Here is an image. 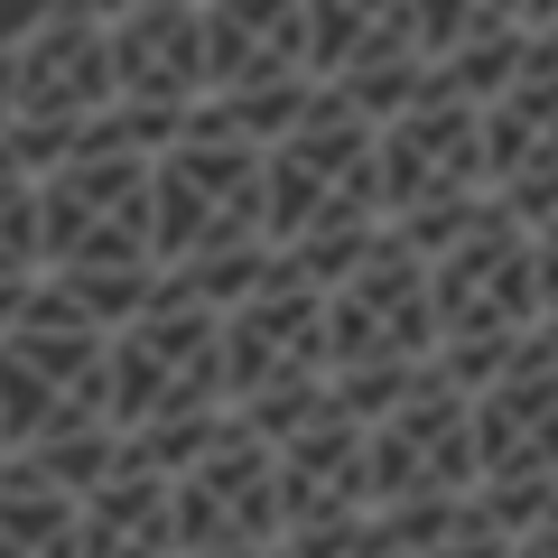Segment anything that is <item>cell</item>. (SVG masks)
<instances>
[{"label":"cell","instance_id":"cell-1","mask_svg":"<svg viewBox=\"0 0 558 558\" xmlns=\"http://www.w3.org/2000/svg\"><path fill=\"white\" fill-rule=\"evenodd\" d=\"M438 373V307H428V252L381 233L354 270L326 289V391L344 418L373 428L381 410Z\"/></svg>","mask_w":558,"mask_h":558},{"label":"cell","instance_id":"cell-2","mask_svg":"<svg viewBox=\"0 0 558 558\" xmlns=\"http://www.w3.org/2000/svg\"><path fill=\"white\" fill-rule=\"evenodd\" d=\"M428 307H438V373L457 391H484L539 336V252L531 223L502 215V196H484L465 233L428 252Z\"/></svg>","mask_w":558,"mask_h":558},{"label":"cell","instance_id":"cell-3","mask_svg":"<svg viewBox=\"0 0 558 558\" xmlns=\"http://www.w3.org/2000/svg\"><path fill=\"white\" fill-rule=\"evenodd\" d=\"M363 484H373V531L391 549H438L475 512V400L447 373H428L400 410L363 428Z\"/></svg>","mask_w":558,"mask_h":558},{"label":"cell","instance_id":"cell-4","mask_svg":"<svg viewBox=\"0 0 558 558\" xmlns=\"http://www.w3.org/2000/svg\"><path fill=\"white\" fill-rule=\"evenodd\" d=\"M149 252H159V270H215V260L270 252V178H260L252 140L196 112L149 159Z\"/></svg>","mask_w":558,"mask_h":558},{"label":"cell","instance_id":"cell-5","mask_svg":"<svg viewBox=\"0 0 558 558\" xmlns=\"http://www.w3.org/2000/svg\"><path fill=\"white\" fill-rule=\"evenodd\" d=\"M102 410H112L121 438L140 428H196V418H223V317L186 289H168L140 307L131 326L102 336Z\"/></svg>","mask_w":558,"mask_h":558},{"label":"cell","instance_id":"cell-6","mask_svg":"<svg viewBox=\"0 0 558 558\" xmlns=\"http://www.w3.org/2000/svg\"><path fill=\"white\" fill-rule=\"evenodd\" d=\"M494 196V168H484V102L447 94L428 75V94L400 121H381V223H391L410 252H438L447 233H465V215Z\"/></svg>","mask_w":558,"mask_h":558},{"label":"cell","instance_id":"cell-7","mask_svg":"<svg viewBox=\"0 0 558 558\" xmlns=\"http://www.w3.org/2000/svg\"><path fill=\"white\" fill-rule=\"evenodd\" d=\"M475 400V512L502 521V531H531L539 512L558 502V354L549 344H521Z\"/></svg>","mask_w":558,"mask_h":558},{"label":"cell","instance_id":"cell-8","mask_svg":"<svg viewBox=\"0 0 558 558\" xmlns=\"http://www.w3.org/2000/svg\"><path fill=\"white\" fill-rule=\"evenodd\" d=\"M168 531H178V558H270L289 539L279 531V447L223 418V438L186 475H168Z\"/></svg>","mask_w":558,"mask_h":558},{"label":"cell","instance_id":"cell-9","mask_svg":"<svg viewBox=\"0 0 558 558\" xmlns=\"http://www.w3.org/2000/svg\"><path fill=\"white\" fill-rule=\"evenodd\" d=\"M279 549L289 558H344L373 539V484H363V418L326 410L279 438Z\"/></svg>","mask_w":558,"mask_h":558},{"label":"cell","instance_id":"cell-10","mask_svg":"<svg viewBox=\"0 0 558 558\" xmlns=\"http://www.w3.org/2000/svg\"><path fill=\"white\" fill-rule=\"evenodd\" d=\"M112 28V94L131 112H159V121H196L215 102V65H205V10L196 0H140L121 10Z\"/></svg>","mask_w":558,"mask_h":558},{"label":"cell","instance_id":"cell-11","mask_svg":"<svg viewBox=\"0 0 558 558\" xmlns=\"http://www.w3.org/2000/svg\"><path fill=\"white\" fill-rule=\"evenodd\" d=\"M484 168H494L502 215H521L531 233L558 215V57L539 38L521 57V75L484 102Z\"/></svg>","mask_w":558,"mask_h":558},{"label":"cell","instance_id":"cell-12","mask_svg":"<svg viewBox=\"0 0 558 558\" xmlns=\"http://www.w3.org/2000/svg\"><path fill=\"white\" fill-rule=\"evenodd\" d=\"M196 10H205L215 102L279 94V84H317V65H307V0H196Z\"/></svg>","mask_w":558,"mask_h":558},{"label":"cell","instance_id":"cell-13","mask_svg":"<svg viewBox=\"0 0 558 558\" xmlns=\"http://www.w3.org/2000/svg\"><path fill=\"white\" fill-rule=\"evenodd\" d=\"M75 558H178V531H168V475H112L94 494H75Z\"/></svg>","mask_w":558,"mask_h":558},{"label":"cell","instance_id":"cell-14","mask_svg":"<svg viewBox=\"0 0 558 558\" xmlns=\"http://www.w3.org/2000/svg\"><path fill=\"white\" fill-rule=\"evenodd\" d=\"M502 28H521V0H410V38L428 47V65H447L475 38H502Z\"/></svg>","mask_w":558,"mask_h":558},{"label":"cell","instance_id":"cell-15","mask_svg":"<svg viewBox=\"0 0 558 558\" xmlns=\"http://www.w3.org/2000/svg\"><path fill=\"white\" fill-rule=\"evenodd\" d=\"M400 10H410V0H307V65H317V84L336 75L373 28H391Z\"/></svg>","mask_w":558,"mask_h":558},{"label":"cell","instance_id":"cell-16","mask_svg":"<svg viewBox=\"0 0 558 558\" xmlns=\"http://www.w3.org/2000/svg\"><path fill=\"white\" fill-rule=\"evenodd\" d=\"M418 558H512V531H502V521H484V512H465L438 549H418Z\"/></svg>","mask_w":558,"mask_h":558},{"label":"cell","instance_id":"cell-17","mask_svg":"<svg viewBox=\"0 0 558 558\" xmlns=\"http://www.w3.org/2000/svg\"><path fill=\"white\" fill-rule=\"evenodd\" d=\"M531 252H539V326H558V215L531 233Z\"/></svg>","mask_w":558,"mask_h":558},{"label":"cell","instance_id":"cell-18","mask_svg":"<svg viewBox=\"0 0 558 558\" xmlns=\"http://www.w3.org/2000/svg\"><path fill=\"white\" fill-rule=\"evenodd\" d=\"M512 558H558V502H549V512H539L531 531L512 539Z\"/></svg>","mask_w":558,"mask_h":558},{"label":"cell","instance_id":"cell-19","mask_svg":"<svg viewBox=\"0 0 558 558\" xmlns=\"http://www.w3.org/2000/svg\"><path fill=\"white\" fill-rule=\"evenodd\" d=\"M521 28H531V38H549V28H558V0H521Z\"/></svg>","mask_w":558,"mask_h":558},{"label":"cell","instance_id":"cell-20","mask_svg":"<svg viewBox=\"0 0 558 558\" xmlns=\"http://www.w3.org/2000/svg\"><path fill=\"white\" fill-rule=\"evenodd\" d=\"M344 558H410V549H391V539L373 531V539H363V549H344Z\"/></svg>","mask_w":558,"mask_h":558},{"label":"cell","instance_id":"cell-21","mask_svg":"<svg viewBox=\"0 0 558 558\" xmlns=\"http://www.w3.org/2000/svg\"><path fill=\"white\" fill-rule=\"evenodd\" d=\"M539 344H549V354H558V326H539Z\"/></svg>","mask_w":558,"mask_h":558},{"label":"cell","instance_id":"cell-22","mask_svg":"<svg viewBox=\"0 0 558 558\" xmlns=\"http://www.w3.org/2000/svg\"><path fill=\"white\" fill-rule=\"evenodd\" d=\"M270 558H289V549H270Z\"/></svg>","mask_w":558,"mask_h":558}]
</instances>
